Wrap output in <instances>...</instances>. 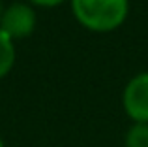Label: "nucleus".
Masks as SVG:
<instances>
[{"mask_svg": "<svg viewBox=\"0 0 148 147\" xmlns=\"http://www.w3.org/2000/svg\"><path fill=\"white\" fill-rule=\"evenodd\" d=\"M77 23L92 32H112L126 23L130 0H69Z\"/></svg>", "mask_w": 148, "mask_h": 147, "instance_id": "f257e3e1", "label": "nucleus"}, {"mask_svg": "<svg viewBox=\"0 0 148 147\" xmlns=\"http://www.w3.org/2000/svg\"><path fill=\"white\" fill-rule=\"evenodd\" d=\"M122 106L133 123H148V72L137 74L126 83Z\"/></svg>", "mask_w": 148, "mask_h": 147, "instance_id": "7ed1b4c3", "label": "nucleus"}, {"mask_svg": "<svg viewBox=\"0 0 148 147\" xmlns=\"http://www.w3.org/2000/svg\"><path fill=\"white\" fill-rule=\"evenodd\" d=\"M15 64V42L0 30V79L11 72Z\"/></svg>", "mask_w": 148, "mask_h": 147, "instance_id": "20e7f679", "label": "nucleus"}, {"mask_svg": "<svg viewBox=\"0 0 148 147\" xmlns=\"http://www.w3.org/2000/svg\"><path fill=\"white\" fill-rule=\"evenodd\" d=\"M2 13H4V4H2V0H0V17H2Z\"/></svg>", "mask_w": 148, "mask_h": 147, "instance_id": "0eeeda50", "label": "nucleus"}, {"mask_svg": "<svg viewBox=\"0 0 148 147\" xmlns=\"http://www.w3.org/2000/svg\"><path fill=\"white\" fill-rule=\"evenodd\" d=\"M34 28H36V11L30 4L13 2L4 8V13L0 17V30H4L13 42L28 38Z\"/></svg>", "mask_w": 148, "mask_h": 147, "instance_id": "f03ea898", "label": "nucleus"}, {"mask_svg": "<svg viewBox=\"0 0 148 147\" xmlns=\"http://www.w3.org/2000/svg\"><path fill=\"white\" fill-rule=\"evenodd\" d=\"M64 2L66 0H28V4H34V6H40V8H56Z\"/></svg>", "mask_w": 148, "mask_h": 147, "instance_id": "423d86ee", "label": "nucleus"}, {"mask_svg": "<svg viewBox=\"0 0 148 147\" xmlns=\"http://www.w3.org/2000/svg\"><path fill=\"white\" fill-rule=\"evenodd\" d=\"M126 147H148V123H133L126 132Z\"/></svg>", "mask_w": 148, "mask_h": 147, "instance_id": "39448f33", "label": "nucleus"}, {"mask_svg": "<svg viewBox=\"0 0 148 147\" xmlns=\"http://www.w3.org/2000/svg\"><path fill=\"white\" fill-rule=\"evenodd\" d=\"M0 147H4V140H2V138H0Z\"/></svg>", "mask_w": 148, "mask_h": 147, "instance_id": "6e6552de", "label": "nucleus"}]
</instances>
